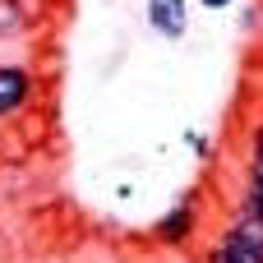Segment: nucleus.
<instances>
[{
  "mask_svg": "<svg viewBox=\"0 0 263 263\" xmlns=\"http://www.w3.org/2000/svg\"><path fill=\"white\" fill-rule=\"evenodd\" d=\"M203 263H231V259H227V254H222L217 245H208V254H203Z\"/></svg>",
  "mask_w": 263,
  "mask_h": 263,
  "instance_id": "nucleus-9",
  "label": "nucleus"
},
{
  "mask_svg": "<svg viewBox=\"0 0 263 263\" xmlns=\"http://www.w3.org/2000/svg\"><path fill=\"white\" fill-rule=\"evenodd\" d=\"M245 166H250V176L245 180H254V185H263V125L250 134V153H245Z\"/></svg>",
  "mask_w": 263,
  "mask_h": 263,
  "instance_id": "nucleus-6",
  "label": "nucleus"
},
{
  "mask_svg": "<svg viewBox=\"0 0 263 263\" xmlns=\"http://www.w3.org/2000/svg\"><path fill=\"white\" fill-rule=\"evenodd\" d=\"M32 97H37V74L28 65H0V120L23 116Z\"/></svg>",
  "mask_w": 263,
  "mask_h": 263,
  "instance_id": "nucleus-3",
  "label": "nucleus"
},
{
  "mask_svg": "<svg viewBox=\"0 0 263 263\" xmlns=\"http://www.w3.org/2000/svg\"><path fill=\"white\" fill-rule=\"evenodd\" d=\"M222 254L231 263H263V222L254 213H245V208H236V217H231V227L213 240Z\"/></svg>",
  "mask_w": 263,
  "mask_h": 263,
  "instance_id": "nucleus-2",
  "label": "nucleus"
},
{
  "mask_svg": "<svg viewBox=\"0 0 263 263\" xmlns=\"http://www.w3.org/2000/svg\"><path fill=\"white\" fill-rule=\"evenodd\" d=\"M240 208H245V213H254V217L263 222V185L245 180V190H240Z\"/></svg>",
  "mask_w": 263,
  "mask_h": 263,
  "instance_id": "nucleus-7",
  "label": "nucleus"
},
{
  "mask_svg": "<svg viewBox=\"0 0 263 263\" xmlns=\"http://www.w3.org/2000/svg\"><path fill=\"white\" fill-rule=\"evenodd\" d=\"M203 9H231V0H203Z\"/></svg>",
  "mask_w": 263,
  "mask_h": 263,
  "instance_id": "nucleus-10",
  "label": "nucleus"
},
{
  "mask_svg": "<svg viewBox=\"0 0 263 263\" xmlns=\"http://www.w3.org/2000/svg\"><path fill=\"white\" fill-rule=\"evenodd\" d=\"M199 222H203V199H199V190H190L171 213H162L157 222H153V245H162V250H185L194 236H199Z\"/></svg>",
  "mask_w": 263,
  "mask_h": 263,
  "instance_id": "nucleus-1",
  "label": "nucleus"
},
{
  "mask_svg": "<svg viewBox=\"0 0 263 263\" xmlns=\"http://www.w3.org/2000/svg\"><path fill=\"white\" fill-rule=\"evenodd\" d=\"M148 28L162 32V37H185L190 32V14H185V0H148Z\"/></svg>",
  "mask_w": 263,
  "mask_h": 263,
  "instance_id": "nucleus-4",
  "label": "nucleus"
},
{
  "mask_svg": "<svg viewBox=\"0 0 263 263\" xmlns=\"http://www.w3.org/2000/svg\"><path fill=\"white\" fill-rule=\"evenodd\" d=\"M185 143H190V148H194V153H199V157H208V153H213V148H208V139H203V134H185Z\"/></svg>",
  "mask_w": 263,
  "mask_h": 263,
  "instance_id": "nucleus-8",
  "label": "nucleus"
},
{
  "mask_svg": "<svg viewBox=\"0 0 263 263\" xmlns=\"http://www.w3.org/2000/svg\"><path fill=\"white\" fill-rule=\"evenodd\" d=\"M28 28V9L23 0H0V37H14Z\"/></svg>",
  "mask_w": 263,
  "mask_h": 263,
  "instance_id": "nucleus-5",
  "label": "nucleus"
}]
</instances>
